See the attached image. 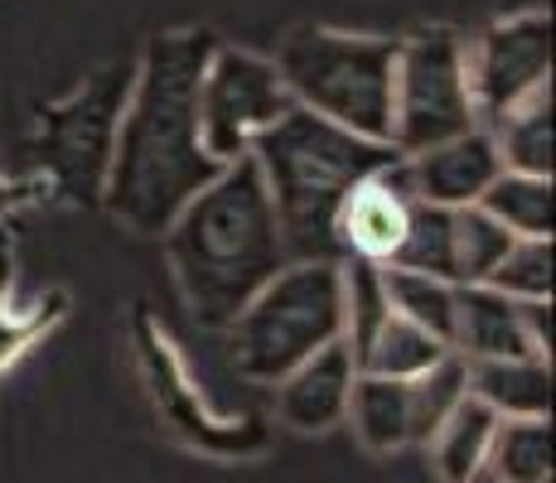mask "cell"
Returning <instances> with one entry per match:
<instances>
[{"label":"cell","instance_id":"cell-2","mask_svg":"<svg viewBox=\"0 0 556 483\" xmlns=\"http://www.w3.org/2000/svg\"><path fill=\"white\" fill-rule=\"evenodd\" d=\"M160 238L179 295L203 329H228L256 290L291 262L252 155L223 165Z\"/></svg>","mask_w":556,"mask_h":483},{"label":"cell","instance_id":"cell-18","mask_svg":"<svg viewBox=\"0 0 556 483\" xmlns=\"http://www.w3.org/2000/svg\"><path fill=\"white\" fill-rule=\"evenodd\" d=\"M451 353V343H441L435 334H426L421 325L392 315L382 319L368 334V343L358 348V372H372V378H392V382H412L421 372H431L435 363Z\"/></svg>","mask_w":556,"mask_h":483},{"label":"cell","instance_id":"cell-26","mask_svg":"<svg viewBox=\"0 0 556 483\" xmlns=\"http://www.w3.org/2000/svg\"><path fill=\"white\" fill-rule=\"evenodd\" d=\"M484 285L513 300H552V238H513Z\"/></svg>","mask_w":556,"mask_h":483},{"label":"cell","instance_id":"cell-7","mask_svg":"<svg viewBox=\"0 0 556 483\" xmlns=\"http://www.w3.org/2000/svg\"><path fill=\"white\" fill-rule=\"evenodd\" d=\"M291 106L295 102L271 59L248 49H228V45L208 53L199 78V136H203V150L218 165L252 155L256 136L271 131Z\"/></svg>","mask_w":556,"mask_h":483},{"label":"cell","instance_id":"cell-20","mask_svg":"<svg viewBox=\"0 0 556 483\" xmlns=\"http://www.w3.org/2000/svg\"><path fill=\"white\" fill-rule=\"evenodd\" d=\"M489 136H494L498 155H504V169L552 179V88L513 106L504 122L489 126Z\"/></svg>","mask_w":556,"mask_h":483},{"label":"cell","instance_id":"cell-10","mask_svg":"<svg viewBox=\"0 0 556 483\" xmlns=\"http://www.w3.org/2000/svg\"><path fill=\"white\" fill-rule=\"evenodd\" d=\"M141 368H146V382H151L155 406H165L169 425H175L189 445L208 449V455H252V449L266 445V431L252 421V416L232 421V416L203 411V396L189 386L179 358L169 353L165 334H160L151 319H141Z\"/></svg>","mask_w":556,"mask_h":483},{"label":"cell","instance_id":"cell-15","mask_svg":"<svg viewBox=\"0 0 556 483\" xmlns=\"http://www.w3.org/2000/svg\"><path fill=\"white\" fill-rule=\"evenodd\" d=\"M469 396H479L498 421H532V416H552V363L547 358H484V363H469Z\"/></svg>","mask_w":556,"mask_h":483},{"label":"cell","instance_id":"cell-3","mask_svg":"<svg viewBox=\"0 0 556 483\" xmlns=\"http://www.w3.org/2000/svg\"><path fill=\"white\" fill-rule=\"evenodd\" d=\"M252 160L262 169L266 193H271L291 262H339V203L368 175L388 169L397 150L388 141L344 131L305 106H291L271 131L256 136Z\"/></svg>","mask_w":556,"mask_h":483},{"label":"cell","instance_id":"cell-8","mask_svg":"<svg viewBox=\"0 0 556 483\" xmlns=\"http://www.w3.org/2000/svg\"><path fill=\"white\" fill-rule=\"evenodd\" d=\"M465 78L479 126L504 122L513 106L552 88V20L542 10H522L489 25L465 49Z\"/></svg>","mask_w":556,"mask_h":483},{"label":"cell","instance_id":"cell-29","mask_svg":"<svg viewBox=\"0 0 556 483\" xmlns=\"http://www.w3.org/2000/svg\"><path fill=\"white\" fill-rule=\"evenodd\" d=\"M475 483H494V479H475Z\"/></svg>","mask_w":556,"mask_h":483},{"label":"cell","instance_id":"cell-17","mask_svg":"<svg viewBox=\"0 0 556 483\" xmlns=\"http://www.w3.org/2000/svg\"><path fill=\"white\" fill-rule=\"evenodd\" d=\"M344 421H354V435L372 455H397V449L416 445L412 440V382L358 372Z\"/></svg>","mask_w":556,"mask_h":483},{"label":"cell","instance_id":"cell-12","mask_svg":"<svg viewBox=\"0 0 556 483\" xmlns=\"http://www.w3.org/2000/svg\"><path fill=\"white\" fill-rule=\"evenodd\" d=\"M412 189L402 179V155L388 169L368 175L363 185H354L334 218V238H339V262L358 256V262H378L388 266L392 252L402 246L406 218H412Z\"/></svg>","mask_w":556,"mask_h":483},{"label":"cell","instance_id":"cell-16","mask_svg":"<svg viewBox=\"0 0 556 483\" xmlns=\"http://www.w3.org/2000/svg\"><path fill=\"white\" fill-rule=\"evenodd\" d=\"M494 431H498V416L489 411L479 396H465V402L435 425V435L426 440V445H431L435 479L441 483L484 479V459H489V445H494Z\"/></svg>","mask_w":556,"mask_h":483},{"label":"cell","instance_id":"cell-14","mask_svg":"<svg viewBox=\"0 0 556 483\" xmlns=\"http://www.w3.org/2000/svg\"><path fill=\"white\" fill-rule=\"evenodd\" d=\"M451 353H459L465 363L538 358V348H532V339H528V325H522V300H513L494 285H455Z\"/></svg>","mask_w":556,"mask_h":483},{"label":"cell","instance_id":"cell-28","mask_svg":"<svg viewBox=\"0 0 556 483\" xmlns=\"http://www.w3.org/2000/svg\"><path fill=\"white\" fill-rule=\"evenodd\" d=\"M0 276H5V242H0Z\"/></svg>","mask_w":556,"mask_h":483},{"label":"cell","instance_id":"cell-25","mask_svg":"<svg viewBox=\"0 0 556 483\" xmlns=\"http://www.w3.org/2000/svg\"><path fill=\"white\" fill-rule=\"evenodd\" d=\"M469 396V363L459 353H445L431 372L412 378V440L426 445L435 435V425L455 411Z\"/></svg>","mask_w":556,"mask_h":483},{"label":"cell","instance_id":"cell-6","mask_svg":"<svg viewBox=\"0 0 556 483\" xmlns=\"http://www.w3.org/2000/svg\"><path fill=\"white\" fill-rule=\"evenodd\" d=\"M479 126L475 97L465 78V45L455 29L431 25L412 39H397V68H392V150L416 155L451 136Z\"/></svg>","mask_w":556,"mask_h":483},{"label":"cell","instance_id":"cell-11","mask_svg":"<svg viewBox=\"0 0 556 483\" xmlns=\"http://www.w3.org/2000/svg\"><path fill=\"white\" fill-rule=\"evenodd\" d=\"M498 175H504V155H498L489 126H469L465 136L402 155V179L412 199L435 203V208H469Z\"/></svg>","mask_w":556,"mask_h":483},{"label":"cell","instance_id":"cell-19","mask_svg":"<svg viewBox=\"0 0 556 483\" xmlns=\"http://www.w3.org/2000/svg\"><path fill=\"white\" fill-rule=\"evenodd\" d=\"M484 479L494 483H552V425L547 416L532 421H498L494 445L484 459Z\"/></svg>","mask_w":556,"mask_h":483},{"label":"cell","instance_id":"cell-9","mask_svg":"<svg viewBox=\"0 0 556 483\" xmlns=\"http://www.w3.org/2000/svg\"><path fill=\"white\" fill-rule=\"evenodd\" d=\"M131 73L136 68H126V63H112V68L98 73L68 106L45 116V141H39L45 155L39 160L53 169V179H59L73 199H98L102 193L116 116H122Z\"/></svg>","mask_w":556,"mask_h":483},{"label":"cell","instance_id":"cell-27","mask_svg":"<svg viewBox=\"0 0 556 483\" xmlns=\"http://www.w3.org/2000/svg\"><path fill=\"white\" fill-rule=\"evenodd\" d=\"M53 319H59V300H53V305H35L29 315H20L15 305H5V285H0V368L15 363L20 353L53 325Z\"/></svg>","mask_w":556,"mask_h":483},{"label":"cell","instance_id":"cell-21","mask_svg":"<svg viewBox=\"0 0 556 483\" xmlns=\"http://www.w3.org/2000/svg\"><path fill=\"white\" fill-rule=\"evenodd\" d=\"M479 208L504 223L513 238H552V179L542 175L504 169L494 185L479 193Z\"/></svg>","mask_w":556,"mask_h":483},{"label":"cell","instance_id":"cell-1","mask_svg":"<svg viewBox=\"0 0 556 483\" xmlns=\"http://www.w3.org/2000/svg\"><path fill=\"white\" fill-rule=\"evenodd\" d=\"M218 39L208 29L160 35L146 45L116 116L102 203L122 228L160 238L194 193L218 175L199 136V78Z\"/></svg>","mask_w":556,"mask_h":483},{"label":"cell","instance_id":"cell-24","mask_svg":"<svg viewBox=\"0 0 556 483\" xmlns=\"http://www.w3.org/2000/svg\"><path fill=\"white\" fill-rule=\"evenodd\" d=\"M508 246L513 232L498 218H489L479 203L455 208V285H484Z\"/></svg>","mask_w":556,"mask_h":483},{"label":"cell","instance_id":"cell-23","mask_svg":"<svg viewBox=\"0 0 556 483\" xmlns=\"http://www.w3.org/2000/svg\"><path fill=\"white\" fill-rule=\"evenodd\" d=\"M382 290H388V309L412 325H421L426 334L451 343L455 325V285L426 271H402V266H382Z\"/></svg>","mask_w":556,"mask_h":483},{"label":"cell","instance_id":"cell-13","mask_svg":"<svg viewBox=\"0 0 556 483\" xmlns=\"http://www.w3.org/2000/svg\"><path fill=\"white\" fill-rule=\"evenodd\" d=\"M354 382H358L354 348H349L344 339H334L319 353H309L305 363H295V368L276 382V416H281V425H291V431H301V435L334 431L349 416Z\"/></svg>","mask_w":556,"mask_h":483},{"label":"cell","instance_id":"cell-5","mask_svg":"<svg viewBox=\"0 0 556 483\" xmlns=\"http://www.w3.org/2000/svg\"><path fill=\"white\" fill-rule=\"evenodd\" d=\"M392 68H397V39L339 35V29H295L276 59V73L295 106L388 145Z\"/></svg>","mask_w":556,"mask_h":483},{"label":"cell","instance_id":"cell-22","mask_svg":"<svg viewBox=\"0 0 556 483\" xmlns=\"http://www.w3.org/2000/svg\"><path fill=\"white\" fill-rule=\"evenodd\" d=\"M388 266L402 271H426L455 285V208H435V203H412L402 246L392 252Z\"/></svg>","mask_w":556,"mask_h":483},{"label":"cell","instance_id":"cell-4","mask_svg":"<svg viewBox=\"0 0 556 483\" xmlns=\"http://www.w3.org/2000/svg\"><path fill=\"white\" fill-rule=\"evenodd\" d=\"M334 339H344L339 262H286L228 325L232 368L262 386H276Z\"/></svg>","mask_w":556,"mask_h":483}]
</instances>
